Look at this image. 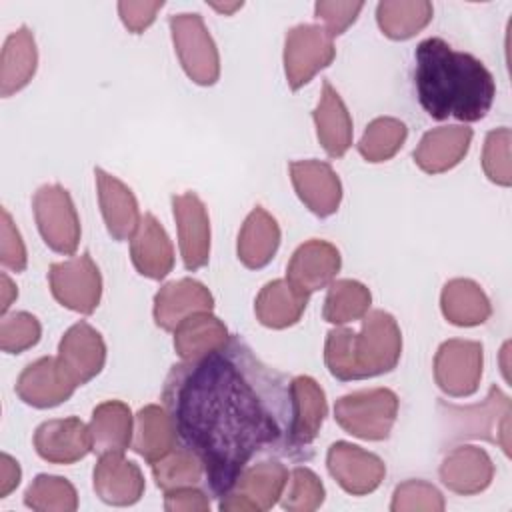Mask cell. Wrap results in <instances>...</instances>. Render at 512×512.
Segmentation results:
<instances>
[{"label":"cell","instance_id":"1","mask_svg":"<svg viewBox=\"0 0 512 512\" xmlns=\"http://www.w3.org/2000/svg\"><path fill=\"white\" fill-rule=\"evenodd\" d=\"M162 402L182 444L204 466L210 494L226 496L256 456L296 458L290 378L240 338L174 364Z\"/></svg>","mask_w":512,"mask_h":512},{"label":"cell","instance_id":"2","mask_svg":"<svg viewBox=\"0 0 512 512\" xmlns=\"http://www.w3.org/2000/svg\"><path fill=\"white\" fill-rule=\"evenodd\" d=\"M414 86L420 106L434 118L482 120L494 102L496 82L472 54L454 50L442 38H426L414 52Z\"/></svg>","mask_w":512,"mask_h":512},{"label":"cell","instance_id":"3","mask_svg":"<svg viewBox=\"0 0 512 512\" xmlns=\"http://www.w3.org/2000/svg\"><path fill=\"white\" fill-rule=\"evenodd\" d=\"M442 430L448 442L462 438H484L502 448L510 456V416L512 404L510 398L498 388L492 386L486 400L476 406H452L438 402Z\"/></svg>","mask_w":512,"mask_h":512},{"label":"cell","instance_id":"4","mask_svg":"<svg viewBox=\"0 0 512 512\" xmlns=\"http://www.w3.org/2000/svg\"><path fill=\"white\" fill-rule=\"evenodd\" d=\"M398 416V396L388 388L346 394L334 404L336 422L362 440H386Z\"/></svg>","mask_w":512,"mask_h":512},{"label":"cell","instance_id":"5","mask_svg":"<svg viewBox=\"0 0 512 512\" xmlns=\"http://www.w3.org/2000/svg\"><path fill=\"white\" fill-rule=\"evenodd\" d=\"M402 354V334L392 314L372 310L364 314L362 330L354 334V362L358 380L396 368Z\"/></svg>","mask_w":512,"mask_h":512},{"label":"cell","instance_id":"6","mask_svg":"<svg viewBox=\"0 0 512 512\" xmlns=\"http://www.w3.org/2000/svg\"><path fill=\"white\" fill-rule=\"evenodd\" d=\"M170 32L188 78L200 86H212L220 76V56L202 16L174 14L170 16Z\"/></svg>","mask_w":512,"mask_h":512},{"label":"cell","instance_id":"7","mask_svg":"<svg viewBox=\"0 0 512 512\" xmlns=\"http://www.w3.org/2000/svg\"><path fill=\"white\" fill-rule=\"evenodd\" d=\"M32 210L46 246L58 254H74L80 242V218L68 190L60 184L40 186Z\"/></svg>","mask_w":512,"mask_h":512},{"label":"cell","instance_id":"8","mask_svg":"<svg viewBox=\"0 0 512 512\" xmlns=\"http://www.w3.org/2000/svg\"><path fill=\"white\" fill-rule=\"evenodd\" d=\"M288 482V468L278 460H262L248 464L232 490L222 496L218 508L222 512H260L270 510L282 496Z\"/></svg>","mask_w":512,"mask_h":512},{"label":"cell","instance_id":"9","mask_svg":"<svg viewBox=\"0 0 512 512\" xmlns=\"http://www.w3.org/2000/svg\"><path fill=\"white\" fill-rule=\"evenodd\" d=\"M336 56L332 36L316 24H298L284 38V72L292 90L308 84Z\"/></svg>","mask_w":512,"mask_h":512},{"label":"cell","instance_id":"10","mask_svg":"<svg viewBox=\"0 0 512 512\" xmlns=\"http://www.w3.org/2000/svg\"><path fill=\"white\" fill-rule=\"evenodd\" d=\"M48 282L52 296L68 310L92 314L102 296L100 270L90 254H80L50 266Z\"/></svg>","mask_w":512,"mask_h":512},{"label":"cell","instance_id":"11","mask_svg":"<svg viewBox=\"0 0 512 512\" xmlns=\"http://www.w3.org/2000/svg\"><path fill=\"white\" fill-rule=\"evenodd\" d=\"M482 344L474 340H446L434 358V380L438 388L454 398L470 396L482 378Z\"/></svg>","mask_w":512,"mask_h":512},{"label":"cell","instance_id":"12","mask_svg":"<svg viewBox=\"0 0 512 512\" xmlns=\"http://www.w3.org/2000/svg\"><path fill=\"white\" fill-rule=\"evenodd\" d=\"M326 466L330 476L352 496L374 492L386 476V466L376 454L342 440L328 448Z\"/></svg>","mask_w":512,"mask_h":512},{"label":"cell","instance_id":"13","mask_svg":"<svg viewBox=\"0 0 512 512\" xmlns=\"http://www.w3.org/2000/svg\"><path fill=\"white\" fill-rule=\"evenodd\" d=\"M56 358L68 378L76 386H82L104 368L106 344L100 332L88 322H76L64 332Z\"/></svg>","mask_w":512,"mask_h":512},{"label":"cell","instance_id":"14","mask_svg":"<svg viewBox=\"0 0 512 512\" xmlns=\"http://www.w3.org/2000/svg\"><path fill=\"white\" fill-rule=\"evenodd\" d=\"M172 212L186 270L206 266L210 258V218L206 206L194 192H186L172 196Z\"/></svg>","mask_w":512,"mask_h":512},{"label":"cell","instance_id":"15","mask_svg":"<svg viewBox=\"0 0 512 512\" xmlns=\"http://www.w3.org/2000/svg\"><path fill=\"white\" fill-rule=\"evenodd\" d=\"M290 178L298 198L320 218L332 216L342 200V184L328 162H290Z\"/></svg>","mask_w":512,"mask_h":512},{"label":"cell","instance_id":"16","mask_svg":"<svg viewBox=\"0 0 512 512\" xmlns=\"http://www.w3.org/2000/svg\"><path fill=\"white\" fill-rule=\"evenodd\" d=\"M340 264L342 258L338 248L326 240L314 238L296 248L286 268V280L298 292L310 296L332 282Z\"/></svg>","mask_w":512,"mask_h":512},{"label":"cell","instance_id":"17","mask_svg":"<svg viewBox=\"0 0 512 512\" xmlns=\"http://www.w3.org/2000/svg\"><path fill=\"white\" fill-rule=\"evenodd\" d=\"M38 456L52 464H74L92 450L90 428L76 416L42 422L34 432Z\"/></svg>","mask_w":512,"mask_h":512},{"label":"cell","instance_id":"18","mask_svg":"<svg viewBox=\"0 0 512 512\" xmlns=\"http://www.w3.org/2000/svg\"><path fill=\"white\" fill-rule=\"evenodd\" d=\"M76 384L58 364V358L44 356L28 364L16 380V394L34 408H52L66 402Z\"/></svg>","mask_w":512,"mask_h":512},{"label":"cell","instance_id":"19","mask_svg":"<svg viewBox=\"0 0 512 512\" xmlns=\"http://www.w3.org/2000/svg\"><path fill=\"white\" fill-rule=\"evenodd\" d=\"M292 402H294V428L292 442L296 460L310 458L312 442L316 440L320 426L326 416V396L320 384L310 376H296L290 380Z\"/></svg>","mask_w":512,"mask_h":512},{"label":"cell","instance_id":"20","mask_svg":"<svg viewBox=\"0 0 512 512\" xmlns=\"http://www.w3.org/2000/svg\"><path fill=\"white\" fill-rule=\"evenodd\" d=\"M144 476L140 468L120 452L100 454L94 466L96 496L112 506H130L144 494Z\"/></svg>","mask_w":512,"mask_h":512},{"label":"cell","instance_id":"21","mask_svg":"<svg viewBox=\"0 0 512 512\" xmlns=\"http://www.w3.org/2000/svg\"><path fill=\"white\" fill-rule=\"evenodd\" d=\"M214 298L210 290L192 278H180L164 284L154 296V322L162 330H176V326L196 314L210 312Z\"/></svg>","mask_w":512,"mask_h":512},{"label":"cell","instance_id":"22","mask_svg":"<svg viewBox=\"0 0 512 512\" xmlns=\"http://www.w3.org/2000/svg\"><path fill=\"white\" fill-rule=\"evenodd\" d=\"M494 464L486 450L478 446H458L450 450L440 464L442 484L462 496H472L490 486Z\"/></svg>","mask_w":512,"mask_h":512},{"label":"cell","instance_id":"23","mask_svg":"<svg viewBox=\"0 0 512 512\" xmlns=\"http://www.w3.org/2000/svg\"><path fill=\"white\" fill-rule=\"evenodd\" d=\"M130 258L134 268L146 278L162 280L172 272V242L162 224L152 214L142 216L134 236L130 238Z\"/></svg>","mask_w":512,"mask_h":512},{"label":"cell","instance_id":"24","mask_svg":"<svg viewBox=\"0 0 512 512\" xmlns=\"http://www.w3.org/2000/svg\"><path fill=\"white\" fill-rule=\"evenodd\" d=\"M94 176H96V188H98V202H100V210H102L108 234L114 240L132 238L142 220L138 212L136 196L124 182L104 172L102 168H96Z\"/></svg>","mask_w":512,"mask_h":512},{"label":"cell","instance_id":"25","mask_svg":"<svg viewBox=\"0 0 512 512\" xmlns=\"http://www.w3.org/2000/svg\"><path fill=\"white\" fill-rule=\"evenodd\" d=\"M472 128L440 126L426 132L414 150V162L428 174H440L454 168L468 152Z\"/></svg>","mask_w":512,"mask_h":512},{"label":"cell","instance_id":"26","mask_svg":"<svg viewBox=\"0 0 512 512\" xmlns=\"http://www.w3.org/2000/svg\"><path fill=\"white\" fill-rule=\"evenodd\" d=\"M316 134L330 158H340L352 146V118L330 82L322 84L318 106L312 112Z\"/></svg>","mask_w":512,"mask_h":512},{"label":"cell","instance_id":"27","mask_svg":"<svg viewBox=\"0 0 512 512\" xmlns=\"http://www.w3.org/2000/svg\"><path fill=\"white\" fill-rule=\"evenodd\" d=\"M176 426L166 408L148 404L138 410L134 416V434H132V450L140 454L148 464L164 458L168 452L176 448Z\"/></svg>","mask_w":512,"mask_h":512},{"label":"cell","instance_id":"28","mask_svg":"<svg viewBox=\"0 0 512 512\" xmlns=\"http://www.w3.org/2000/svg\"><path fill=\"white\" fill-rule=\"evenodd\" d=\"M88 428L92 436V450L96 454H124V450L132 446L134 416L128 404L120 400H106L98 404L92 412Z\"/></svg>","mask_w":512,"mask_h":512},{"label":"cell","instance_id":"29","mask_svg":"<svg viewBox=\"0 0 512 512\" xmlns=\"http://www.w3.org/2000/svg\"><path fill=\"white\" fill-rule=\"evenodd\" d=\"M280 246L278 222L260 206H256L244 220L238 234V260L246 268H264Z\"/></svg>","mask_w":512,"mask_h":512},{"label":"cell","instance_id":"30","mask_svg":"<svg viewBox=\"0 0 512 512\" xmlns=\"http://www.w3.org/2000/svg\"><path fill=\"white\" fill-rule=\"evenodd\" d=\"M38 64V52L32 32L26 26L14 30L2 48L0 58V92L12 96L22 90L34 76Z\"/></svg>","mask_w":512,"mask_h":512},{"label":"cell","instance_id":"31","mask_svg":"<svg viewBox=\"0 0 512 512\" xmlns=\"http://www.w3.org/2000/svg\"><path fill=\"white\" fill-rule=\"evenodd\" d=\"M306 304L308 296L298 292L288 280H272L256 296L254 312L260 324L282 330L300 320Z\"/></svg>","mask_w":512,"mask_h":512},{"label":"cell","instance_id":"32","mask_svg":"<svg viewBox=\"0 0 512 512\" xmlns=\"http://www.w3.org/2000/svg\"><path fill=\"white\" fill-rule=\"evenodd\" d=\"M442 314L456 326H478L490 318V300L484 290L468 280L454 278L444 284L440 294Z\"/></svg>","mask_w":512,"mask_h":512},{"label":"cell","instance_id":"33","mask_svg":"<svg viewBox=\"0 0 512 512\" xmlns=\"http://www.w3.org/2000/svg\"><path fill=\"white\" fill-rule=\"evenodd\" d=\"M222 320L210 312H196L184 318L174 330V348L182 360H196L228 342Z\"/></svg>","mask_w":512,"mask_h":512},{"label":"cell","instance_id":"34","mask_svg":"<svg viewBox=\"0 0 512 512\" xmlns=\"http://www.w3.org/2000/svg\"><path fill=\"white\" fill-rule=\"evenodd\" d=\"M432 4L426 0H386L376 8L380 30L392 40H408L432 20Z\"/></svg>","mask_w":512,"mask_h":512},{"label":"cell","instance_id":"35","mask_svg":"<svg viewBox=\"0 0 512 512\" xmlns=\"http://www.w3.org/2000/svg\"><path fill=\"white\" fill-rule=\"evenodd\" d=\"M372 302L370 290L358 280H336L330 284L322 316L330 324H348L364 318Z\"/></svg>","mask_w":512,"mask_h":512},{"label":"cell","instance_id":"36","mask_svg":"<svg viewBox=\"0 0 512 512\" xmlns=\"http://www.w3.org/2000/svg\"><path fill=\"white\" fill-rule=\"evenodd\" d=\"M406 136L408 128L402 120L382 116L368 124L358 142V152L368 162H386L402 148Z\"/></svg>","mask_w":512,"mask_h":512},{"label":"cell","instance_id":"37","mask_svg":"<svg viewBox=\"0 0 512 512\" xmlns=\"http://www.w3.org/2000/svg\"><path fill=\"white\" fill-rule=\"evenodd\" d=\"M152 476L156 486L164 492L184 486H196L204 480V466L198 456L184 448H174L164 458L152 464Z\"/></svg>","mask_w":512,"mask_h":512},{"label":"cell","instance_id":"38","mask_svg":"<svg viewBox=\"0 0 512 512\" xmlns=\"http://www.w3.org/2000/svg\"><path fill=\"white\" fill-rule=\"evenodd\" d=\"M24 504L36 512H74L78 508V494L66 478L40 474L28 486Z\"/></svg>","mask_w":512,"mask_h":512},{"label":"cell","instance_id":"39","mask_svg":"<svg viewBox=\"0 0 512 512\" xmlns=\"http://www.w3.org/2000/svg\"><path fill=\"white\" fill-rule=\"evenodd\" d=\"M324 484L306 466H298L290 472V480L280 496V504L290 512H312L324 502Z\"/></svg>","mask_w":512,"mask_h":512},{"label":"cell","instance_id":"40","mask_svg":"<svg viewBox=\"0 0 512 512\" xmlns=\"http://www.w3.org/2000/svg\"><path fill=\"white\" fill-rule=\"evenodd\" d=\"M354 330L334 328L326 336L324 344V362L330 374L338 380H358L356 362H354Z\"/></svg>","mask_w":512,"mask_h":512},{"label":"cell","instance_id":"41","mask_svg":"<svg viewBox=\"0 0 512 512\" xmlns=\"http://www.w3.org/2000/svg\"><path fill=\"white\" fill-rule=\"evenodd\" d=\"M510 128H496L488 132L484 150H482V168L486 176L498 186L512 184V166H510Z\"/></svg>","mask_w":512,"mask_h":512},{"label":"cell","instance_id":"42","mask_svg":"<svg viewBox=\"0 0 512 512\" xmlns=\"http://www.w3.org/2000/svg\"><path fill=\"white\" fill-rule=\"evenodd\" d=\"M42 326L30 312H14L0 322V348L8 354H20L38 344Z\"/></svg>","mask_w":512,"mask_h":512},{"label":"cell","instance_id":"43","mask_svg":"<svg viewBox=\"0 0 512 512\" xmlns=\"http://www.w3.org/2000/svg\"><path fill=\"white\" fill-rule=\"evenodd\" d=\"M390 510H394V512H418V510L442 512L444 498L436 486H432L424 480H406L400 486H396Z\"/></svg>","mask_w":512,"mask_h":512},{"label":"cell","instance_id":"44","mask_svg":"<svg viewBox=\"0 0 512 512\" xmlns=\"http://www.w3.org/2000/svg\"><path fill=\"white\" fill-rule=\"evenodd\" d=\"M0 262L4 268L14 272H22L26 268V246L22 242L20 232L16 230L10 214L2 208V228H0Z\"/></svg>","mask_w":512,"mask_h":512},{"label":"cell","instance_id":"45","mask_svg":"<svg viewBox=\"0 0 512 512\" xmlns=\"http://www.w3.org/2000/svg\"><path fill=\"white\" fill-rule=\"evenodd\" d=\"M364 2H316V18L326 24V32L334 38L340 36L360 14Z\"/></svg>","mask_w":512,"mask_h":512},{"label":"cell","instance_id":"46","mask_svg":"<svg viewBox=\"0 0 512 512\" xmlns=\"http://www.w3.org/2000/svg\"><path fill=\"white\" fill-rule=\"evenodd\" d=\"M164 6L162 0H154V2H120L118 4V12H120V18L124 22V26L134 32V34H140L142 30H146L154 18H156V12Z\"/></svg>","mask_w":512,"mask_h":512},{"label":"cell","instance_id":"47","mask_svg":"<svg viewBox=\"0 0 512 512\" xmlns=\"http://www.w3.org/2000/svg\"><path fill=\"white\" fill-rule=\"evenodd\" d=\"M164 508L168 512H206L210 510V500L196 486H184L166 492Z\"/></svg>","mask_w":512,"mask_h":512},{"label":"cell","instance_id":"48","mask_svg":"<svg viewBox=\"0 0 512 512\" xmlns=\"http://www.w3.org/2000/svg\"><path fill=\"white\" fill-rule=\"evenodd\" d=\"M18 484H20L18 462L12 456L2 454L0 456V498H6Z\"/></svg>","mask_w":512,"mask_h":512},{"label":"cell","instance_id":"49","mask_svg":"<svg viewBox=\"0 0 512 512\" xmlns=\"http://www.w3.org/2000/svg\"><path fill=\"white\" fill-rule=\"evenodd\" d=\"M18 296V290L14 288V284L10 282V278L6 274H2V306H0V312L6 314V310L10 308L12 300Z\"/></svg>","mask_w":512,"mask_h":512},{"label":"cell","instance_id":"50","mask_svg":"<svg viewBox=\"0 0 512 512\" xmlns=\"http://www.w3.org/2000/svg\"><path fill=\"white\" fill-rule=\"evenodd\" d=\"M216 10H220V12H224V14H232L234 10H238V8H242V2H234V4H212Z\"/></svg>","mask_w":512,"mask_h":512}]
</instances>
